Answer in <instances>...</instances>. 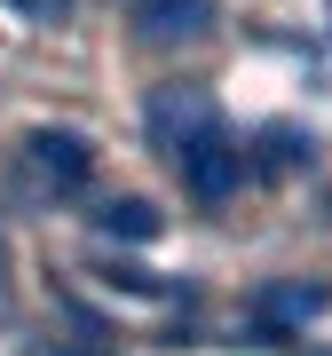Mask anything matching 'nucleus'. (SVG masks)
Segmentation results:
<instances>
[{
	"label": "nucleus",
	"instance_id": "f257e3e1",
	"mask_svg": "<svg viewBox=\"0 0 332 356\" xmlns=\"http://www.w3.org/2000/svg\"><path fill=\"white\" fill-rule=\"evenodd\" d=\"M151 143L174 159L182 191H198V198H230L238 182L254 175L245 151H238V135L222 127V111L198 88H158L151 95Z\"/></svg>",
	"mask_w": 332,
	"mask_h": 356
},
{
	"label": "nucleus",
	"instance_id": "f03ea898",
	"mask_svg": "<svg viewBox=\"0 0 332 356\" xmlns=\"http://www.w3.org/2000/svg\"><path fill=\"white\" fill-rule=\"evenodd\" d=\"M24 166L48 182V191H79L88 166H95V151H88V135H72V127H40V135L24 143Z\"/></svg>",
	"mask_w": 332,
	"mask_h": 356
},
{
	"label": "nucleus",
	"instance_id": "7ed1b4c3",
	"mask_svg": "<svg viewBox=\"0 0 332 356\" xmlns=\"http://www.w3.org/2000/svg\"><path fill=\"white\" fill-rule=\"evenodd\" d=\"M324 309H332V285H269L254 317H261V332H269V341H285V332H293V325L324 317Z\"/></svg>",
	"mask_w": 332,
	"mask_h": 356
},
{
	"label": "nucleus",
	"instance_id": "20e7f679",
	"mask_svg": "<svg viewBox=\"0 0 332 356\" xmlns=\"http://www.w3.org/2000/svg\"><path fill=\"white\" fill-rule=\"evenodd\" d=\"M135 16H142L151 40H198V32H214V0H135Z\"/></svg>",
	"mask_w": 332,
	"mask_h": 356
},
{
	"label": "nucleus",
	"instance_id": "39448f33",
	"mask_svg": "<svg viewBox=\"0 0 332 356\" xmlns=\"http://www.w3.org/2000/svg\"><path fill=\"white\" fill-rule=\"evenodd\" d=\"M317 159V143H308L301 127H269L261 135V159H245V166H261V175H285V166H308Z\"/></svg>",
	"mask_w": 332,
	"mask_h": 356
},
{
	"label": "nucleus",
	"instance_id": "423d86ee",
	"mask_svg": "<svg viewBox=\"0 0 332 356\" xmlns=\"http://www.w3.org/2000/svg\"><path fill=\"white\" fill-rule=\"evenodd\" d=\"M95 229H103V238H158V214H151L142 198H111V206L95 214Z\"/></svg>",
	"mask_w": 332,
	"mask_h": 356
},
{
	"label": "nucleus",
	"instance_id": "0eeeda50",
	"mask_svg": "<svg viewBox=\"0 0 332 356\" xmlns=\"http://www.w3.org/2000/svg\"><path fill=\"white\" fill-rule=\"evenodd\" d=\"M16 8H24V16H56L64 0H16Z\"/></svg>",
	"mask_w": 332,
	"mask_h": 356
}]
</instances>
